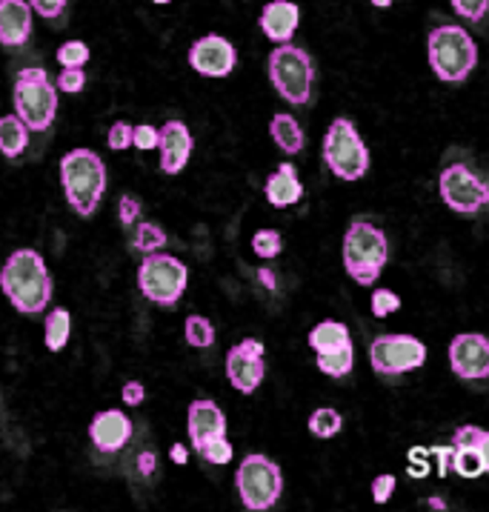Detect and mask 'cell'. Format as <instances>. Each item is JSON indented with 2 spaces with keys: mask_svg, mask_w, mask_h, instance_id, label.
I'll list each match as a JSON object with an SVG mask.
<instances>
[{
  "mask_svg": "<svg viewBox=\"0 0 489 512\" xmlns=\"http://www.w3.org/2000/svg\"><path fill=\"white\" fill-rule=\"evenodd\" d=\"M0 289L21 315H41L52 301V275L38 249H14L0 269Z\"/></svg>",
  "mask_w": 489,
  "mask_h": 512,
  "instance_id": "obj_1",
  "label": "cell"
},
{
  "mask_svg": "<svg viewBox=\"0 0 489 512\" xmlns=\"http://www.w3.org/2000/svg\"><path fill=\"white\" fill-rule=\"evenodd\" d=\"M427 58L438 81L461 83L473 75V69L478 66V43L464 26L444 24L429 32Z\"/></svg>",
  "mask_w": 489,
  "mask_h": 512,
  "instance_id": "obj_2",
  "label": "cell"
},
{
  "mask_svg": "<svg viewBox=\"0 0 489 512\" xmlns=\"http://www.w3.org/2000/svg\"><path fill=\"white\" fill-rule=\"evenodd\" d=\"M61 187L75 215H95L106 192V167L92 150H72L61 158Z\"/></svg>",
  "mask_w": 489,
  "mask_h": 512,
  "instance_id": "obj_3",
  "label": "cell"
},
{
  "mask_svg": "<svg viewBox=\"0 0 489 512\" xmlns=\"http://www.w3.org/2000/svg\"><path fill=\"white\" fill-rule=\"evenodd\" d=\"M389 261L387 232L375 224H352L343 235V266L358 286H372Z\"/></svg>",
  "mask_w": 489,
  "mask_h": 512,
  "instance_id": "obj_4",
  "label": "cell"
},
{
  "mask_svg": "<svg viewBox=\"0 0 489 512\" xmlns=\"http://www.w3.org/2000/svg\"><path fill=\"white\" fill-rule=\"evenodd\" d=\"M14 115L21 118L29 132H46L58 115V86L52 83L43 66H26L14 78Z\"/></svg>",
  "mask_w": 489,
  "mask_h": 512,
  "instance_id": "obj_5",
  "label": "cell"
},
{
  "mask_svg": "<svg viewBox=\"0 0 489 512\" xmlns=\"http://www.w3.org/2000/svg\"><path fill=\"white\" fill-rule=\"evenodd\" d=\"M269 81L275 92L292 106H303L312 95L315 63L312 54L295 43H278L269 52Z\"/></svg>",
  "mask_w": 489,
  "mask_h": 512,
  "instance_id": "obj_6",
  "label": "cell"
},
{
  "mask_svg": "<svg viewBox=\"0 0 489 512\" xmlns=\"http://www.w3.org/2000/svg\"><path fill=\"white\" fill-rule=\"evenodd\" d=\"M323 163L338 180H360L369 172V150L350 118H335L323 135Z\"/></svg>",
  "mask_w": 489,
  "mask_h": 512,
  "instance_id": "obj_7",
  "label": "cell"
},
{
  "mask_svg": "<svg viewBox=\"0 0 489 512\" xmlns=\"http://www.w3.org/2000/svg\"><path fill=\"white\" fill-rule=\"evenodd\" d=\"M235 489L249 512H266L281 501L283 492V472L266 455L252 452L238 464L235 472Z\"/></svg>",
  "mask_w": 489,
  "mask_h": 512,
  "instance_id": "obj_8",
  "label": "cell"
},
{
  "mask_svg": "<svg viewBox=\"0 0 489 512\" xmlns=\"http://www.w3.org/2000/svg\"><path fill=\"white\" fill-rule=\"evenodd\" d=\"M189 269L187 264L167 252H152L138 266V289L140 295L158 306H175L187 292Z\"/></svg>",
  "mask_w": 489,
  "mask_h": 512,
  "instance_id": "obj_9",
  "label": "cell"
},
{
  "mask_svg": "<svg viewBox=\"0 0 489 512\" xmlns=\"http://www.w3.org/2000/svg\"><path fill=\"white\" fill-rule=\"evenodd\" d=\"M427 343L415 335L395 333L378 335L369 343V363L378 375H404L412 370H421L427 363Z\"/></svg>",
  "mask_w": 489,
  "mask_h": 512,
  "instance_id": "obj_10",
  "label": "cell"
},
{
  "mask_svg": "<svg viewBox=\"0 0 489 512\" xmlns=\"http://www.w3.org/2000/svg\"><path fill=\"white\" fill-rule=\"evenodd\" d=\"M438 189L444 204L458 215H475L484 204H489V187L466 163H449L438 178Z\"/></svg>",
  "mask_w": 489,
  "mask_h": 512,
  "instance_id": "obj_11",
  "label": "cell"
},
{
  "mask_svg": "<svg viewBox=\"0 0 489 512\" xmlns=\"http://www.w3.org/2000/svg\"><path fill=\"white\" fill-rule=\"evenodd\" d=\"M266 375L264 343L255 338H244L226 353V378L241 395H252Z\"/></svg>",
  "mask_w": 489,
  "mask_h": 512,
  "instance_id": "obj_12",
  "label": "cell"
},
{
  "mask_svg": "<svg viewBox=\"0 0 489 512\" xmlns=\"http://www.w3.org/2000/svg\"><path fill=\"white\" fill-rule=\"evenodd\" d=\"M449 367L461 381L489 378V338L481 333H461L449 341Z\"/></svg>",
  "mask_w": 489,
  "mask_h": 512,
  "instance_id": "obj_13",
  "label": "cell"
},
{
  "mask_svg": "<svg viewBox=\"0 0 489 512\" xmlns=\"http://www.w3.org/2000/svg\"><path fill=\"white\" fill-rule=\"evenodd\" d=\"M189 66L204 78H226L238 66V49L224 34H204L189 46Z\"/></svg>",
  "mask_w": 489,
  "mask_h": 512,
  "instance_id": "obj_14",
  "label": "cell"
},
{
  "mask_svg": "<svg viewBox=\"0 0 489 512\" xmlns=\"http://www.w3.org/2000/svg\"><path fill=\"white\" fill-rule=\"evenodd\" d=\"M158 150H160V172L180 175L195 150V138L184 121H167L158 130Z\"/></svg>",
  "mask_w": 489,
  "mask_h": 512,
  "instance_id": "obj_15",
  "label": "cell"
},
{
  "mask_svg": "<svg viewBox=\"0 0 489 512\" xmlns=\"http://www.w3.org/2000/svg\"><path fill=\"white\" fill-rule=\"evenodd\" d=\"M89 438H92V444L98 452H106L112 455L118 449H123L129 444L132 438V420L126 412L120 410H103L92 418V424H89Z\"/></svg>",
  "mask_w": 489,
  "mask_h": 512,
  "instance_id": "obj_16",
  "label": "cell"
},
{
  "mask_svg": "<svg viewBox=\"0 0 489 512\" xmlns=\"http://www.w3.org/2000/svg\"><path fill=\"white\" fill-rule=\"evenodd\" d=\"M187 430H189V438H192V447L201 449L206 441H212V438L226 435V415L212 398H197L189 404Z\"/></svg>",
  "mask_w": 489,
  "mask_h": 512,
  "instance_id": "obj_17",
  "label": "cell"
},
{
  "mask_svg": "<svg viewBox=\"0 0 489 512\" xmlns=\"http://www.w3.org/2000/svg\"><path fill=\"white\" fill-rule=\"evenodd\" d=\"M258 24L272 43H292L301 24V6L292 0H269L261 9Z\"/></svg>",
  "mask_w": 489,
  "mask_h": 512,
  "instance_id": "obj_18",
  "label": "cell"
},
{
  "mask_svg": "<svg viewBox=\"0 0 489 512\" xmlns=\"http://www.w3.org/2000/svg\"><path fill=\"white\" fill-rule=\"evenodd\" d=\"M478 432H481V427L466 424V427H458L455 435H452L449 469L455 475H461V478H478V475L486 472L481 449H478Z\"/></svg>",
  "mask_w": 489,
  "mask_h": 512,
  "instance_id": "obj_19",
  "label": "cell"
},
{
  "mask_svg": "<svg viewBox=\"0 0 489 512\" xmlns=\"http://www.w3.org/2000/svg\"><path fill=\"white\" fill-rule=\"evenodd\" d=\"M32 12L26 0H0V46L17 49L32 38Z\"/></svg>",
  "mask_w": 489,
  "mask_h": 512,
  "instance_id": "obj_20",
  "label": "cell"
},
{
  "mask_svg": "<svg viewBox=\"0 0 489 512\" xmlns=\"http://www.w3.org/2000/svg\"><path fill=\"white\" fill-rule=\"evenodd\" d=\"M264 192H266V200L275 209H289L292 204H298V200L303 198V184L298 178L295 163H289V160L281 163V167L266 178Z\"/></svg>",
  "mask_w": 489,
  "mask_h": 512,
  "instance_id": "obj_21",
  "label": "cell"
},
{
  "mask_svg": "<svg viewBox=\"0 0 489 512\" xmlns=\"http://www.w3.org/2000/svg\"><path fill=\"white\" fill-rule=\"evenodd\" d=\"M269 135L272 140H275V146L283 152V155H298L303 150V130H301V123L292 118V115H286V112H278L275 118L269 121Z\"/></svg>",
  "mask_w": 489,
  "mask_h": 512,
  "instance_id": "obj_22",
  "label": "cell"
},
{
  "mask_svg": "<svg viewBox=\"0 0 489 512\" xmlns=\"http://www.w3.org/2000/svg\"><path fill=\"white\" fill-rule=\"evenodd\" d=\"M352 338H350V326L340 324V321H321L312 326L310 333V346L315 350V355L321 353H335L340 346H350Z\"/></svg>",
  "mask_w": 489,
  "mask_h": 512,
  "instance_id": "obj_23",
  "label": "cell"
},
{
  "mask_svg": "<svg viewBox=\"0 0 489 512\" xmlns=\"http://www.w3.org/2000/svg\"><path fill=\"white\" fill-rule=\"evenodd\" d=\"M29 146V126L17 115H4L0 118V152L6 158H21Z\"/></svg>",
  "mask_w": 489,
  "mask_h": 512,
  "instance_id": "obj_24",
  "label": "cell"
},
{
  "mask_svg": "<svg viewBox=\"0 0 489 512\" xmlns=\"http://www.w3.org/2000/svg\"><path fill=\"white\" fill-rule=\"evenodd\" d=\"M43 335H46V350L49 353H61L63 346L69 343L72 335V315L69 309L63 306H54L52 313L43 321Z\"/></svg>",
  "mask_w": 489,
  "mask_h": 512,
  "instance_id": "obj_25",
  "label": "cell"
},
{
  "mask_svg": "<svg viewBox=\"0 0 489 512\" xmlns=\"http://www.w3.org/2000/svg\"><path fill=\"white\" fill-rule=\"evenodd\" d=\"M318 370L323 375H330V378H347L355 367V350H352V343L350 346H340V350L335 353H321L318 355Z\"/></svg>",
  "mask_w": 489,
  "mask_h": 512,
  "instance_id": "obj_26",
  "label": "cell"
},
{
  "mask_svg": "<svg viewBox=\"0 0 489 512\" xmlns=\"http://www.w3.org/2000/svg\"><path fill=\"white\" fill-rule=\"evenodd\" d=\"M340 427H343V418L332 407H318L310 415V432L315 438H321V441H326V438H335L340 432Z\"/></svg>",
  "mask_w": 489,
  "mask_h": 512,
  "instance_id": "obj_27",
  "label": "cell"
},
{
  "mask_svg": "<svg viewBox=\"0 0 489 512\" xmlns=\"http://www.w3.org/2000/svg\"><path fill=\"white\" fill-rule=\"evenodd\" d=\"M184 335H187V343L195 346V350H206V346L215 343V326L204 315H189L184 324Z\"/></svg>",
  "mask_w": 489,
  "mask_h": 512,
  "instance_id": "obj_28",
  "label": "cell"
},
{
  "mask_svg": "<svg viewBox=\"0 0 489 512\" xmlns=\"http://www.w3.org/2000/svg\"><path fill=\"white\" fill-rule=\"evenodd\" d=\"M132 246L143 255H152L158 249L167 246V232H163L158 224H138L135 237H132Z\"/></svg>",
  "mask_w": 489,
  "mask_h": 512,
  "instance_id": "obj_29",
  "label": "cell"
},
{
  "mask_svg": "<svg viewBox=\"0 0 489 512\" xmlns=\"http://www.w3.org/2000/svg\"><path fill=\"white\" fill-rule=\"evenodd\" d=\"M252 249H255L258 258L272 261V258H278V255H281V249H283V237H281L278 229H261V232L252 235Z\"/></svg>",
  "mask_w": 489,
  "mask_h": 512,
  "instance_id": "obj_30",
  "label": "cell"
},
{
  "mask_svg": "<svg viewBox=\"0 0 489 512\" xmlns=\"http://www.w3.org/2000/svg\"><path fill=\"white\" fill-rule=\"evenodd\" d=\"M201 459L206 461V464H229L232 461V455H235V449H232V444L226 441V435H221V438H212V441H206L201 449Z\"/></svg>",
  "mask_w": 489,
  "mask_h": 512,
  "instance_id": "obj_31",
  "label": "cell"
},
{
  "mask_svg": "<svg viewBox=\"0 0 489 512\" xmlns=\"http://www.w3.org/2000/svg\"><path fill=\"white\" fill-rule=\"evenodd\" d=\"M61 66H86L89 63V46L83 41H66L54 52Z\"/></svg>",
  "mask_w": 489,
  "mask_h": 512,
  "instance_id": "obj_32",
  "label": "cell"
},
{
  "mask_svg": "<svg viewBox=\"0 0 489 512\" xmlns=\"http://www.w3.org/2000/svg\"><path fill=\"white\" fill-rule=\"evenodd\" d=\"M369 306H372L375 318H389L392 313L401 309V298H398L392 289H375L372 298H369Z\"/></svg>",
  "mask_w": 489,
  "mask_h": 512,
  "instance_id": "obj_33",
  "label": "cell"
},
{
  "mask_svg": "<svg viewBox=\"0 0 489 512\" xmlns=\"http://www.w3.org/2000/svg\"><path fill=\"white\" fill-rule=\"evenodd\" d=\"M106 143H109V150H115V152L129 150V146L135 143V126L126 123V121H115L112 126H109Z\"/></svg>",
  "mask_w": 489,
  "mask_h": 512,
  "instance_id": "obj_34",
  "label": "cell"
},
{
  "mask_svg": "<svg viewBox=\"0 0 489 512\" xmlns=\"http://www.w3.org/2000/svg\"><path fill=\"white\" fill-rule=\"evenodd\" d=\"M83 86H86L83 66H63L61 69V75H58V89H61V92L78 95V92H83Z\"/></svg>",
  "mask_w": 489,
  "mask_h": 512,
  "instance_id": "obj_35",
  "label": "cell"
},
{
  "mask_svg": "<svg viewBox=\"0 0 489 512\" xmlns=\"http://www.w3.org/2000/svg\"><path fill=\"white\" fill-rule=\"evenodd\" d=\"M449 4L464 17V21H473V24L484 21L486 12H489V0H449Z\"/></svg>",
  "mask_w": 489,
  "mask_h": 512,
  "instance_id": "obj_36",
  "label": "cell"
},
{
  "mask_svg": "<svg viewBox=\"0 0 489 512\" xmlns=\"http://www.w3.org/2000/svg\"><path fill=\"white\" fill-rule=\"evenodd\" d=\"M395 487H398V478H395V475H389V472L378 475V478L372 481V501H375V504H387V501L392 498Z\"/></svg>",
  "mask_w": 489,
  "mask_h": 512,
  "instance_id": "obj_37",
  "label": "cell"
},
{
  "mask_svg": "<svg viewBox=\"0 0 489 512\" xmlns=\"http://www.w3.org/2000/svg\"><path fill=\"white\" fill-rule=\"evenodd\" d=\"M118 217L123 227H132L138 217H140V200L135 195H120V204H118Z\"/></svg>",
  "mask_w": 489,
  "mask_h": 512,
  "instance_id": "obj_38",
  "label": "cell"
},
{
  "mask_svg": "<svg viewBox=\"0 0 489 512\" xmlns=\"http://www.w3.org/2000/svg\"><path fill=\"white\" fill-rule=\"evenodd\" d=\"M66 4H69V0H29V6L34 9V14H41L43 21H54V17H61Z\"/></svg>",
  "mask_w": 489,
  "mask_h": 512,
  "instance_id": "obj_39",
  "label": "cell"
},
{
  "mask_svg": "<svg viewBox=\"0 0 489 512\" xmlns=\"http://www.w3.org/2000/svg\"><path fill=\"white\" fill-rule=\"evenodd\" d=\"M135 150H140V152H152V150H158V130L155 126H149V123H140V126H135Z\"/></svg>",
  "mask_w": 489,
  "mask_h": 512,
  "instance_id": "obj_40",
  "label": "cell"
},
{
  "mask_svg": "<svg viewBox=\"0 0 489 512\" xmlns=\"http://www.w3.org/2000/svg\"><path fill=\"white\" fill-rule=\"evenodd\" d=\"M120 398H123L126 407H138V404H143V398H147V390H143L140 381H126Z\"/></svg>",
  "mask_w": 489,
  "mask_h": 512,
  "instance_id": "obj_41",
  "label": "cell"
},
{
  "mask_svg": "<svg viewBox=\"0 0 489 512\" xmlns=\"http://www.w3.org/2000/svg\"><path fill=\"white\" fill-rule=\"evenodd\" d=\"M478 449H481L484 467H486V472H489V432H486V430L478 432Z\"/></svg>",
  "mask_w": 489,
  "mask_h": 512,
  "instance_id": "obj_42",
  "label": "cell"
},
{
  "mask_svg": "<svg viewBox=\"0 0 489 512\" xmlns=\"http://www.w3.org/2000/svg\"><path fill=\"white\" fill-rule=\"evenodd\" d=\"M169 459H172L175 464L184 467V464L189 461V452H187V447H184V444H172V449H169Z\"/></svg>",
  "mask_w": 489,
  "mask_h": 512,
  "instance_id": "obj_43",
  "label": "cell"
},
{
  "mask_svg": "<svg viewBox=\"0 0 489 512\" xmlns=\"http://www.w3.org/2000/svg\"><path fill=\"white\" fill-rule=\"evenodd\" d=\"M152 464H155L152 452H143V459H140V472H143V475H149V472H152Z\"/></svg>",
  "mask_w": 489,
  "mask_h": 512,
  "instance_id": "obj_44",
  "label": "cell"
},
{
  "mask_svg": "<svg viewBox=\"0 0 489 512\" xmlns=\"http://www.w3.org/2000/svg\"><path fill=\"white\" fill-rule=\"evenodd\" d=\"M261 281H264L269 289H275V278H272V272H269V269H261Z\"/></svg>",
  "mask_w": 489,
  "mask_h": 512,
  "instance_id": "obj_45",
  "label": "cell"
},
{
  "mask_svg": "<svg viewBox=\"0 0 489 512\" xmlns=\"http://www.w3.org/2000/svg\"><path fill=\"white\" fill-rule=\"evenodd\" d=\"M369 4H372L375 9H389V6L395 4V0H369Z\"/></svg>",
  "mask_w": 489,
  "mask_h": 512,
  "instance_id": "obj_46",
  "label": "cell"
},
{
  "mask_svg": "<svg viewBox=\"0 0 489 512\" xmlns=\"http://www.w3.org/2000/svg\"><path fill=\"white\" fill-rule=\"evenodd\" d=\"M429 507H435V509H446V504H441V498H429Z\"/></svg>",
  "mask_w": 489,
  "mask_h": 512,
  "instance_id": "obj_47",
  "label": "cell"
},
{
  "mask_svg": "<svg viewBox=\"0 0 489 512\" xmlns=\"http://www.w3.org/2000/svg\"><path fill=\"white\" fill-rule=\"evenodd\" d=\"M152 4H158V6H167V4H172V0H152Z\"/></svg>",
  "mask_w": 489,
  "mask_h": 512,
  "instance_id": "obj_48",
  "label": "cell"
}]
</instances>
